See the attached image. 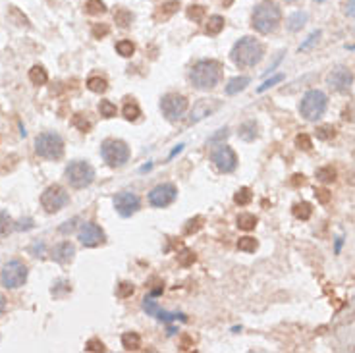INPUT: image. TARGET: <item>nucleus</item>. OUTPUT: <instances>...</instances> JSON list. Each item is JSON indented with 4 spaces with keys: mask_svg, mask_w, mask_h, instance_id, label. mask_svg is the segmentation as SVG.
<instances>
[{
    "mask_svg": "<svg viewBox=\"0 0 355 353\" xmlns=\"http://www.w3.org/2000/svg\"><path fill=\"white\" fill-rule=\"evenodd\" d=\"M14 228L19 230V232L21 230H31L33 228V218H21L18 224H14Z\"/></svg>",
    "mask_w": 355,
    "mask_h": 353,
    "instance_id": "5fc2aeb1",
    "label": "nucleus"
},
{
    "mask_svg": "<svg viewBox=\"0 0 355 353\" xmlns=\"http://www.w3.org/2000/svg\"><path fill=\"white\" fill-rule=\"evenodd\" d=\"M249 83H251L249 77H245V76L234 77V79L228 81V85H226V95H238V93H241Z\"/></svg>",
    "mask_w": 355,
    "mask_h": 353,
    "instance_id": "4be33fe9",
    "label": "nucleus"
},
{
    "mask_svg": "<svg viewBox=\"0 0 355 353\" xmlns=\"http://www.w3.org/2000/svg\"><path fill=\"white\" fill-rule=\"evenodd\" d=\"M236 222H238V228L240 230L249 232V230H253L255 226H257V216H255V214H249V212H243V214L238 216Z\"/></svg>",
    "mask_w": 355,
    "mask_h": 353,
    "instance_id": "7c9ffc66",
    "label": "nucleus"
},
{
    "mask_svg": "<svg viewBox=\"0 0 355 353\" xmlns=\"http://www.w3.org/2000/svg\"><path fill=\"white\" fill-rule=\"evenodd\" d=\"M122 345L127 351H137L141 347V336L137 332H125L122 334Z\"/></svg>",
    "mask_w": 355,
    "mask_h": 353,
    "instance_id": "a878e982",
    "label": "nucleus"
},
{
    "mask_svg": "<svg viewBox=\"0 0 355 353\" xmlns=\"http://www.w3.org/2000/svg\"><path fill=\"white\" fill-rule=\"evenodd\" d=\"M292 212L298 220H309L311 214H313V205L307 203V201H301V203H296L292 207Z\"/></svg>",
    "mask_w": 355,
    "mask_h": 353,
    "instance_id": "b1692460",
    "label": "nucleus"
},
{
    "mask_svg": "<svg viewBox=\"0 0 355 353\" xmlns=\"http://www.w3.org/2000/svg\"><path fill=\"white\" fill-rule=\"evenodd\" d=\"M68 203H70V195L62 185H48L47 189L41 193V207L47 210V212H58L60 209H64Z\"/></svg>",
    "mask_w": 355,
    "mask_h": 353,
    "instance_id": "1a4fd4ad",
    "label": "nucleus"
},
{
    "mask_svg": "<svg viewBox=\"0 0 355 353\" xmlns=\"http://www.w3.org/2000/svg\"><path fill=\"white\" fill-rule=\"evenodd\" d=\"M212 163H214V166H216L220 172L228 174L236 170V166H238V156H236L232 147L220 143L214 151H212Z\"/></svg>",
    "mask_w": 355,
    "mask_h": 353,
    "instance_id": "9b49d317",
    "label": "nucleus"
},
{
    "mask_svg": "<svg viewBox=\"0 0 355 353\" xmlns=\"http://www.w3.org/2000/svg\"><path fill=\"white\" fill-rule=\"evenodd\" d=\"M27 267L23 261L19 259H14V261H8L4 267H2V272H0V280L4 287L8 290H16V287H21L25 282H27Z\"/></svg>",
    "mask_w": 355,
    "mask_h": 353,
    "instance_id": "6e6552de",
    "label": "nucleus"
},
{
    "mask_svg": "<svg viewBox=\"0 0 355 353\" xmlns=\"http://www.w3.org/2000/svg\"><path fill=\"white\" fill-rule=\"evenodd\" d=\"M12 230H14V220L10 218V214H6L4 210H0V238L8 236Z\"/></svg>",
    "mask_w": 355,
    "mask_h": 353,
    "instance_id": "ea45409f",
    "label": "nucleus"
},
{
    "mask_svg": "<svg viewBox=\"0 0 355 353\" xmlns=\"http://www.w3.org/2000/svg\"><path fill=\"white\" fill-rule=\"evenodd\" d=\"M238 135H240V139H243V141H255L259 137V125H257V122L249 120V122L240 125Z\"/></svg>",
    "mask_w": 355,
    "mask_h": 353,
    "instance_id": "aec40b11",
    "label": "nucleus"
},
{
    "mask_svg": "<svg viewBox=\"0 0 355 353\" xmlns=\"http://www.w3.org/2000/svg\"><path fill=\"white\" fill-rule=\"evenodd\" d=\"M29 81L33 83V85H45L48 81V74H47V70L43 66H33L31 70H29Z\"/></svg>",
    "mask_w": 355,
    "mask_h": 353,
    "instance_id": "393cba45",
    "label": "nucleus"
},
{
    "mask_svg": "<svg viewBox=\"0 0 355 353\" xmlns=\"http://www.w3.org/2000/svg\"><path fill=\"white\" fill-rule=\"evenodd\" d=\"M178 197V189L174 183H160L156 185L154 189H151L149 193V203L156 207V209H164L168 207L170 203H174V199Z\"/></svg>",
    "mask_w": 355,
    "mask_h": 353,
    "instance_id": "ddd939ff",
    "label": "nucleus"
},
{
    "mask_svg": "<svg viewBox=\"0 0 355 353\" xmlns=\"http://www.w3.org/2000/svg\"><path fill=\"white\" fill-rule=\"evenodd\" d=\"M76 222H79V218H72L70 222H66L64 226H60V232H62V234H70L72 230L76 228Z\"/></svg>",
    "mask_w": 355,
    "mask_h": 353,
    "instance_id": "6e6d98bb",
    "label": "nucleus"
},
{
    "mask_svg": "<svg viewBox=\"0 0 355 353\" xmlns=\"http://www.w3.org/2000/svg\"><path fill=\"white\" fill-rule=\"evenodd\" d=\"M185 16L191 19V21H195V23H201L203 19H205V16H207V10L201 4H191L189 8L185 10Z\"/></svg>",
    "mask_w": 355,
    "mask_h": 353,
    "instance_id": "c85d7f7f",
    "label": "nucleus"
},
{
    "mask_svg": "<svg viewBox=\"0 0 355 353\" xmlns=\"http://www.w3.org/2000/svg\"><path fill=\"white\" fill-rule=\"evenodd\" d=\"M224 25H226V21L222 16H211L207 25H205V31H207V35H218L224 29Z\"/></svg>",
    "mask_w": 355,
    "mask_h": 353,
    "instance_id": "bb28decb",
    "label": "nucleus"
},
{
    "mask_svg": "<svg viewBox=\"0 0 355 353\" xmlns=\"http://www.w3.org/2000/svg\"><path fill=\"white\" fill-rule=\"evenodd\" d=\"M130 147L122 139H106L101 145V156L112 168H120L130 161Z\"/></svg>",
    "mask_w": 355,
    "mask_h": 353,
    "instance_id": "423d86ee",
    "label": "nucleus"
},
{
    "mask_svg": "<svg viewBox=\"0 0 355 353\" xmlns=\"http://www.w3.org/2000/svg\"><path fill=\"white\" fill-rule=\"evenodd\" d=\"M108 33H110V27L106 23H93V27H91V35L95 39H105Z\"/></svg>",
    "mask_w": 355,
    "mask_h": 353,
    "instance_id": "de8ad7c7",
    "label": "nucleus"
},
{
    "mask_svg": "<svg viewBox=\"0 0 355 353\" xmlns=\"http://www.w3.org/2000/svg\"><path fill=\"white\" fill-rule=\"evenodd\" d=\"M280 21H282V10L272 0H263L259 6L253 10L251 25L255 31H259L261 35H269L272 31H276Z\"/></svg>",
    "mask_w": 355,
    "mask_h": 353,
    "instance_id": "f03ea898",
    "label": "nucleus"
},
{
    "mask_svg": "<svg viewBox=\"0 0 355 353\" xmlns=\"http://www.w3.org/2000/svg\"><path fill=\"white\" fill-rule=\"evenodd\" d=\"M228 127H222V130H218V132H216V134L212 135V137H209V143H220V141H224V139H226V137H228Z\"/></svg>",
    "mask_w": 355,
    "mask_h": 353,
    "instance_id": "603ef678",
    "label": "nucleus"
},
{
    "mask_svg": "<svg viewBox=\"0 0 355 353\" xmlns=\"http://www.w3.org/2000/svg\"><path fill=\"white\" fill-rule=\"evenodd\" d=\"M296 147L301 149V151H311L313 149V141H311V137L307 134H299L296 137Z\"/></svg>",
    "mask_w": 355,
    "mask_h": 353,
    "instance_id": "49530a36",
    "label": "nucleus"
},
{
    "mask_svg": "<svg viewBox=\"0 0 355 353\" xmlns=\"http://www.w3.org/2000/svg\"><path fill=\"white\" fill-rule=\"evenodd\" d=\"M76 257V247H74V243H70V241H62V243H58L56 247L52 249V259L60 263V265H68V263H72Z\"/></svg>",
    "mask_w": 355,
    "mask_h": 353,
    "instance_id": "a211bd4d",
    "label": "nucleus"
},
{
    "mask_svg": "<svg viewBox=\"0 0 355 353\" xmlns=\"http://www.w3.org/2000/svg\"><path fill=\"white\" fill-rule=\"evenodd\" d=\"M66 180L70 181L72 187L76 189H83L89 187L93 180H95V168L87 161H74L66 166Z\"/></svg>",
    "mask_w": 355,
    "mask_h": 353,
    "instance_id": "0eeeda50",
    "label": "nucleus"
},
{
    "mask_svg": "<svg viewBox=\"0 0 355 353\" xmlns=\"http://www.w3.org/2000/svg\"><path fill=\"white\" fill-rule=\"evenodd\" d=\"M139 207H141V199L132 191H122V193H118L114 197L116 212L120 216H124V218H130L132 214H135L139 210Z\"/></svg>",
    "mask_w": 355,
    "mask_h": 353,
    "instance_id": "f8f14e48",
    "label": "nucleus"
},
{
    "mask_svg": "<svg viewBox=\"0 0 355 353\" xmlns=\"http://www.w3.org/2000/svg\"><path fill=\"white\" fill-rule=\"evenodd\" d=\"M220 108V101L218 99H201L193 105L191 116H189V124H197L203 118L211 116L212 112H216Z\"/></svg>",
    "mask_w": 355,
    "mask_h": 353,
    "instance_id": "dca6fc26",
    "label": "nucleus"
},
{
    "mask_svg": "<svg viewBox=\"0 0 355 353\" xmlns=\"http://www.w3.org/2000/svg\"><path fill=\"white\" fill-rule=\"evenodd\" d=\"M289 183H292L294 187H299V185H303V183H305V176H303V174H294Z\"/></svg>",
    "mask_w": 355,
    "mask_h": 353,
    "instance_id": "13d9d810",
    "label": "nucleus"
},
{
    "mask_svg": "<svg viewBox=\"0 0 355 353\" xmlns=\"http://www.w3.org/2000/svg\"><path fill=\"white\" fill-rule=\"evenodd\" d=\"M114 21L120 25V27H130L132 21H134V14L127 8H118L114 12Z\"/></svg>",
    "mask_w": 355,
    "mask_h": 353,
    "instance_id": "cd10ccee",
    "label": "nucleus"
},
{
    "mask_svg": "<svg viewBox=\"0 0 355 353\" xmlns=\"http://www.w3.org/2000/svg\"><path fill=\"white\" fill-rule=\"evenodd\" d=\"M116 52L120 54V56H124V58H130V56H134V52H135V45L132 43V41H118L116 43Z\"/></svg>",
    "mask_w": 355,
    "mask_h": 353,
    "instance_id": "e433bc0d",
    "label": "nucleus"
},
{
    "mask_svg": "<svg viewBox=\"0 0 355 353\" xmlns=\"http://www.w3.org/2000/svg\"><path fill=\"white\" fill-rule=\"evenodd\" d=\"M8 18L12 23H16V25H19V27H31L29 18L19 8H16V6H10L8 8Z\"/></svg>",
    "mask_w": 355,
    "mask_h": 353,
    "instance_id": "5701e85b",
    "label": "nucleus"
},
{
    "mask_svg": "<svg viewBox=\"0 0 355 353\" xmlns=\"http://www.w3.org/2000/svg\"><path fill=\"white\" fill-rule=\"evenodd\" d=\"M327 106H328V97L322 91H318V89H311L301 99L299 112L309 122H317L318 118L327 112Z\"/></svg>",
    "mask_w": 355,
    "mask_h": 353,
    "instance_id": "20e7f679",
    "label": "nucleus"
},
{
    "mask_svg": "<svg viewBox=\"0 0 355 353\" xmlns=\"http://www.w3.org/2000/svg\"><path fill=\"white\" fill-rule=\"evenodd\" d=\"M43 251H45V243H43V241H35V243L31 245V253H35V257H41Z\"/></svg>",
    "mask_w": 355,
    "mask_h": 353,
    "instance_id": "4d7b16f0",
    "label": "nucleus"
},
{
    "mask_svg": "<svg viewBox=\"0 0 355 353\" xmlns=\"http://www.w3.org/2000/svg\"><path fill=\"white\" fill-rule=\"evenodd\" d=\"M203 222H205L203 216H193V218H189L187 222H185V226H183V234H185V236H193V234H197V232L203 228Z\"/></svg>",
    "mask_w": 355,
    "mask_h": 353,
    "instance_id": "473e14b6",
    "label": "nucleus"
},
{
    "mask_svg": "<svg viewBox=\"0 0 355 353\" xmlns=\"http://www.w3.org/2000/svg\"><path fill=\"white\" fill-rule=\"evenodd\" d=\"M99 112L103 118H114L118 110H116V105L112 101H101L99 103Z\"/></svg>",
    "mask_w": 355,
    "mask_h": 353,
    "instance_id": "37998d69",
    "label": "nucleus"
},
{
    "mask_svg": "<svg viewBox=\"0 0 355 353\" xmlns=\"http://www.w3.org/2000/svg\"><path fill=\"white\" fill-rule=\"evenodd\" d=\"M251 201H253V193H251L249 187H240V189L236 191V195H234V203L240 205V207L249 205Z\"/></svg>",
    "mask_w": 355,
    "mask_h": 353,
    "instance_id": "72a5a7b5",
    "label": "nucleus"
},
{
    "mask_svg": "<svg viewBox=\"0 0 355 353\" xmlns=\"http://www.w3.org/2000/svg\"><path fill=\"white\" fill-rule=\"evenodd\" d=\"M222 76V66L216 60H199L195 66L191 68L189 79L197 89H212L218 85Z\"/></svg>",
    "mask_w": 355,
    "mask_h": 353,
    "instance_id": "7ed1b4c3",
    "label": "nucleus"
},
{
    "mask_svg": "<svg viewBox=\"0 0 355 353\" xmlns=\"http://www.w3.org/2000/svg\"><path fill=\"white\" fill-rule=\"evenodd\" d=\"M259 247V241L255 238H251V236H245V238H240L238 241V249L243 251V253H255Z\"/></svg>",
    "mask_w": 355,
    "mask_h": 353,
    "instance_id": "f704fd0d",
    "label": "nucleus"
},
{
    "mask_svg": "<svg viewBox=\"0 0 355 353\" xmlns=\"http://www.w3.org/2000/svg\"><path fill=\"white\" fill-rule=\"evenodd\" d=\"M134 292H135V286L132 284V282H122V284L118 286V290H116L118 297H122V299H125V297H132V296H134Z\"/></svg>",
    "mask_w": 355,
    "mask_h": 353,
    "instance_id": "a18cd8bd",
    "label": "nucleus"
},
{
    "mask_svg": "<svg viewBox=\"0 0 355 353\" xmlns=\"http://www.w3.org/2000/svg\"><path fill=\"white\" fill-rule=\"evenodd\" d=\"M195 253H193L191 249H182L180 253H178V263L182 265V267H191L193 263H195Z\"/></svg>",
    "mask_w": 355,
    "mask_h": 353,
    "instance_id": "c03bdc74",
    "label": "nucleus"
},
{
    "mask_svg": "<svg viewBox=\"0 0 355 353\" xmlns=\"http://www.w3.org/2000/svg\"><path fill=\"white\" fill-rule=\"evenodd\" d=\"M265 56V47L263 43L255 37H241L234 47H232L230 58L236 66L240 68H253L257 66Z\"/></svg>",
    "mask_w": 355,
    "mask_h": 353,
    "instance_id": "f257e3e1",
    "label": "nucleus"
},
{
    "mask_svg": "<svg viewBox=\"0 0 355 353\" xmlns=\"http://www.w3.org/2000/svg\"><path fill=\"white\" fill-rule=\"evenodd\" d=\"M320 35H322V33H320V29H315V31H313V33H311V35H309V37L305 39V41H303L301 45H299V52H305V50H311V48H313V47H315V45L318 43V39H320Z\"/></svg>",
    "mask_w": 355,
    "mask_h": 353,
    "instance_id": "a19ab883",
    "label": "nucleus"
},
{
    "mask_svg": "<svg viewBox=\"0 0 355 353\" xmlns=\"http://www.w3.org/2000/svg\"><path fill=\"white\" fill-rule=\"evenodd\" d=\"M342 243H344V238H336V247H334V251H336V253H340V251H342Z\"/></svg>",
    "mask_w": 355,
    "mask_h": 353,
    "instance_id": "680f3d73",
    "label": "nucleus"
},
{
    "mask_svg": "<svg viewBox=\"0 0 355 353\" xmlns=\"http://www.w3.org/2000/svg\"><path fill=\"white\" fill-rule=\"evenodd\" d=\"M182 149H183V145H178V147H176V149H174V151H172V154H170V158H172L174 154H178V153H180Z\"/></svg>",
    "mask_w": 355,
    "mask_h": 353,
    "instance_id": "e2e57ef3",
    "label": "nucleus"
},
{
    "mask_svg": "<svg viewBox=\"0 0 355 353\" xmlns=\"http://www.w3.org/2000/svg\"><path fill=\"white\" fill-rule=\"evenodd\" d=\"M85 351H106V347L101 340L93 338V340H89V342L85 344Z\"/></svg>",
    "mask_w": 355,
    "mask_h": 353,
    "instance_id": "09e8293b",
    "label": "nucleus"
},
{
    "mask_svg": "<svg viewBox=\"0 0 355 353\" xmlns=\"http://www.w3.org/2000/svg\"><path fill=\"white\" fill-rule=\"evenodd\" d=\"M35 153L41 158L47 161H58L64 156V139L54 132H47V134L37 135L35 139Z\"/></svg>",
    "mask_w": 355,
    "mask_h": 353,
    "instance_id": "39448f33",
    "label": "nucleus"
},
{
    "mask_svg": "<svg viewBox=\"0 0 355 353\" xmlns=\"http://www.w3.org/2000/svg\"><path fill=\"white\" fill-rule=\"evenodd\" d=\"M220 2H222V6H224V8H230L232 2H234V0H220Z\"/></svg>",
    "mask_w": 355,
    "mask_h": 353,
    "instance_id": "0e129e2a",
    "label": "nucleus"
},
{
    "mask_svg": "<svg viewBox=\"0 0 355 353\" xmlns=\"http://www.w3.org/2000/svg\"><path fill=\"white\" fill-rule=\"evenodd\" d=\"M143 311L147 315L156 316L158 320H164V323H170V320H187V316L183 313H168V311H163L160 307L156 305V301H153L151 297H145L143 299Z\"/></svg>",
    "mask_w": 355,
    "mask_h": 353,
    "instance_id": "f3484780",
    "label": "nucleus"
},
{
    "mask_svg": "<svg viewBox=\"0 0 355 353\" xmlns=\"http://www.w3.org/2000/svg\"><path fill=\"white\" fill-rule=\"evenodd\" d=\"M315 2H325V0H315Z\"/></svg>",
    "mask_w": 355,
    "mask_h": 353,
    "instance_id": "338daca9",
    "label": "nucleus"
},
{
    "mask_svg": "<svg viewBox=\"0 0 355 353\" xmlns=\"http://www.w3.org/2000/svg\"><path fill=\"white\" fill-rule=\"evenodd\" d=\"M336 170L332 168V166H322V168H318L317 170V180L322 181V183H330V181L336 180Z\"/></svg>",
    "mask_w": 355,
    "mask_h": 353,
    "instance_id": "58836bf2",
    "label": "nucleus"
},
{
    "mask_svg": "<svg viewBox=\"0 0 355 353\" xmlns=\"http://www.w3.org/2000/svg\"><path fill=\"white\" fill-rule=\"evenodd\" d=\"M187 106H189L187 99L183 95H178V93H168V95H164L163 101H160V110H163L164 118L170 120V122L180 120V118L185 114Z\"/></svg>",
    "mask_w": 355,
    "mask_h": 353,
    "instance_id": "9d476101",
    "label": "nucleus"
},
{
    "mask_svg": "<svg viewBox=\"0 0 355 353\" xmlns=\"http://www.w3.org/2000/svg\"><path fill=\"white\" fill-rule=\"evenodd\" d=\"M87 89L89 91H93V93H105L106 89H108V81H106L105 77H89L87 79Z\"/></svg>",
    "mask_w": 355,
    "mask_h": 353,
    "instance_id": "c756f323",
    "label": "nucleus"
},
{
    "mask_svg": "<svg viewBox=\"0 0 355 353\" xmlns=\"http://www.w3.org/2000/svg\"><path fill=\"white\" fill-rule=\"evenodd\" d=\"M346 14L355 19V0H349V2L346 4Z\"/></svg>",
    "mask_w": 355,
    "mask_h": 353,
    "instance_id": "bf43d9fd",
    "label": "nucleus"
},
{
    "mask_svg": "<svg viewBox=\"0 0 355 353\" xmlns=\"http://www.w3.org/2000/svg\"><path fill=\"white\" fill-rule=\"evenodd\" d=\"M286 2H289V4H292V2H298V0H286Z\"/></svg>",
    "mask_w": 355,
    "mask_h": 353,
    "instance_id": "69168bd1",
    "label": "nucleus"
},
{
    "mask_svg": "<svg viewBox=\"0 0 355 353\" xmlns=\"http://www.w3.org/2000/svg\"><path fill=\"white\" fill-rule=\"evenodd\" d=\"M85 12L89 16H101L106 12V6L103 0H87L85 4Z\"/></svg>",
    "mask_w": 355,
    "mask_h": 353,
    "instance_id": "c9c22d12",
    "label": "nucleus"
},
{
    "mask_svg": "<svg viewBox=\"0 0 355 353\" xmlns=\"http://www.w3.org/2000/svg\"><path fill=\"white\" fill-rule=\"evenodd\" d=\"M178 8H180V2H178V0H168V2H164V4H160L158 8L154 10V21L163 23L166 19H170L174 14L178 12Z\"/></svg>",
    "mask_w": 355,
    "mask_h": 353,
    "instance_id": "6ab92c4d",
    "label": "nucleus"
},
{
    "mask_svg": "<svg viewBox=\"0 0 355 353\" xmlns=\"http://www.w3.org/2000/svg\"><path fill=\"white\" fill-rule=\"evenodd\" d=\"M182 351H187V349H191L193 347V338L191 336H187V334H183L182 338H180V345H178Z\"/></svg>",
    "mask_w": 355,
    "mask_h": 353,
    "instance_id": "864d4df0",
    "label": "nucleus"
},
{
    "mask_svg": "<svg viewBox=\"0 0 355 353\" xmlns=\"http://www.w3.org/2000/svg\"><path fill=\"white\" fill-rule=\"evenodd\" d=\"M307 12H296V14H292L288 19H286V27L289 31H301V27H305V23H307Z\"/></svg>",
    "mask_w": 355,
    "mask_h": 353,
    "instance_id": "412c9836",
    "label": "nucleus"
},
{
    "mask_svg": "<svg viewBox=\"0 0 355 353\" xmlns=\"http://www.w3.org/2000/svg\"><path fill=\"white\" fill-rule=\"evenodd\" d=\"M315 135H317V139H320V141H330V139L336 137V127H334L332 124L318 125Z\"/></svg>",
    "mask_w": 355,
    "mask_h": 353,
    "instance_id": "2f4dec72",
    "label": "nucleus"
},
{
    "mask_svg": "<svg viewBox=\"0 0 355 353\" xmlns=\"http://www.w3.org/2000/svg\"><path fill=\"white\" fill-rule=\"evenodd\" d=\"M72 125L77 127L79 132H83V134L91 132V122H89L85 118V114H81V112H77V114L72 116Z\"/></svg>",
    "mask_w": 355,
    "mask_h": 353,
    "instance_id": "4c0bfd02",
    "label": "nucleus"
},
{
    "mask_svg": "<svg viewBox=\"0 0 355 353\" xmlns=\"http://www.w3.org/2000/svg\"><path fill=\"white\" fill-rule=\"evenodd\" d=\"M327 83L330 89H334L338 93H347V91L351 89V83H353V74L344 66L334 68V70L328 74Z\"/></svg>",
    "mask_w": 355,
    "mask_h": 353,
    "instance_id": "4468645a",
    "label": "nucleus"
},
{
    "mask_svg": "<svg viewBox=\"0 0 355 353\" xmlns=\"http://www.w3.org/2000/svg\"><path fill=\"white\" fill-rule=\"evenodd\" d=\"M77 238H79V241H81L85 247H96V245L105 243L106 236L101 226H96L93 222H85V224H81Z\"/></svg>",
    "mask_w": 355,
    "mask_h": 353,
    "instance_id": "2eb2a0df",
    "label": "nucleus"
},
{
    "mask_svg": "<svg viewBox=\"0 0 355 353\" xmlns=\"http://www.w3.org/2000/svg\"><path fill=\"white\" fill-rule=\"evenodd\" d=\"M315 197H317L318 203L327 205L328 201H330V197H332V193H330L327 187H317V189H315Z\"/></svg>",
    "mask_w": 355,
    "mask_h": 353,
    "instance_id": "8fccbe9b",
    "label": "nucleus"
},
{
    "mask_svg": "<svg viewBox=\"0 0 355 353\" xmlns=\"http://www.w3.org/2000/svg\"><path fill=\"white\" fill-rule=\"evenodd\" d=\"M4 311H6V297L0 294V315H4Z\"/></svg>",
    "mask_w": 355,
    "mask_h": 353,
    "instance_id": "052dcab7",
    "label": "nucleus"
},
{
    "mask_svg": "<svg viewBox=\"0 0 355 353\" xmlns=\"http://www.w3.org/2000/svg\"><path fill=\"white\" fill-rule=\"evenodd\" d=\"M282 79H284V76H282V74H278V76H274V77H270V79H267V81H265V83H263V85L259 87V93H265L267 89H270V87H274L276 83H280Z\"/></svg>",
    "mask_w": 355,
    "mask_h": 353,
    "instance_id": "3c124183",
    "label": "nucleus"
},
{
    "mask_svg": "<svg viewBox=\"0 0 355 353\" xmlns=\"http://www.w3.org/2000/svg\"><path fill=\"white\" fill-rule=\"evenodd\" d=\"M139 116H141V108H139V105H137V103H125V106H124V118H125V120L135 122Z\"/></svg>",
    "mask_w": 355,
    "mask_h": 353,
    "instance_id": "79ce46f5",
    "label": "nucleus"
}]
</instances>
